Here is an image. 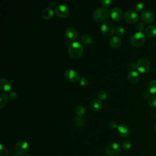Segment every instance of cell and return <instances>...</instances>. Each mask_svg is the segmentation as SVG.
I'll list each match as a JSON object with an SVG mask.
<instances>
[{"label": "cell", "instance_id": "6da1fadb", "mask_svg": "<svg viewBox=\"0 0 156 156\" xmlns=\"http://www.w3.org/2000/svg\"><path fill=\"white\" fill-rule=\"evenodd\" d=\"M68 51L71 58L74 59H79L82 55L83 52V46L79 42L73 41L69 44Z\"/></svg>", "mask_w": 156, "mask_h": 156}, {"label": "cell", "instance_id": "7a4b0ae2", "mask_svg": "<svg viewBox=\"0 0 156 156\" xmlns=\"http://www.w3.org/2000/svg\"><path fill=\"white\" fill-rule=\"evenodd\" d=\"M108 16L107 9L104 7H99L96 9L93 13V18L98 22H102L107 20Z\"/></svg>", "mask_w": 156, "mask_h": 156}, {"label": "cell", "instance_id": "3957f363", "mask_svg": "<svg viewBox=\"0 0 156 156\" xmlns=\"http://www.w3.org/2000/svg\"><path fill=\"white\" fill-rule=\"evenodd\" d=\"M145 39V35L142 32H137L131 37L130 43L133 46L139 47L144 44Z\"/></svg>", "mask_w": 156, "mask_h": 156}, {"label": "cell", "instance_id": "277c9868", "mask_svg": "<svg viewBox=\"0 0 156 156\" xmlns=\"http://www.w3.org/2000/svg\"><path fill=\"white\" fill-rule=\"evenodd\" d=\"M29 144L24 140H20L16 143L14 146V150L18 155H24L29 151Z\"/></svg>", "mask_w": 156, "mask_h": 156}, {"label": "cell", "instance_id": "5b68a950", "mask_svg": "<svg viewBox=\"0 0 156 156\" xmlns=\"http://www.w3.org/2000/svg\"><path fill=\"white\" fill-rule=\"evenodd\" d=\"M136 67L140 73H145L147 72L150 68V62L146 58H141L138 60Z\"/></svg>", "mask_w": 156, "mask_h": 156}, {"label": "cell", "instance_id": "8992f818", "mask_svg": "<svg viewBox=\"0 0 156 156\" xmlns=\"http://www.w3.org/2000/svg\"><path fill=\"white\" fill-rule=\"evenodd\" d=\"M124 19L129 24H135L138 21L139 16L136 12L129 10L124 13Z\"/></svg>", "mask_w": 156, "mask_h": 156}, {"label": "cell", "instance_id": "52a82bcc", "mask_svg": "<svg viewBox=\"0 0 156 156\" xmlns=\"http://www.w3.org/2000/svg\"><path fill=\"white\" fill-rule=\"evenodd\" d=\"M101 31L106 36H112L115 31V28L111 21H107L104 22L101 27Z\"/></svg>", "mask_w": 156, "mask_h": 156}, {"label": "cell", "instance_id": "ba28073f", "mask_svg": "<svg viewBox=\"0 0 156 156\" xmlns=\"http://www.w3.org/2000/svg\"><path fill=\"white\" fill-rule=\"evenodd\" d=\"M121 146L117 143H112L106 147V153L110 156H115L118 155L121 151Z\"/></svg>", "mask_w": 156, "mask_h": 156}, {"label": "cell", "instance_id": "9c48e42d", "mask_svg": "<svg viewBox=\"0 0 156 156\" xmlns=\"http://www.w3.org/2000/svg\"><path fill=\"white\" fill-rule=\"evenodd\" d=\"M65 77L68 81L72 83L77 82L80 79L78 73L71 69H68L66 70V71L65 72Z\"/></svg>", "mask_w": 156, "mask_h": 156}, {"label": "cell", "instance_id": "30bf717a", "mask_svg": "<svg viewBox=\"0 0 156 156\" xmlns=\"http://www.w3.org/2000/svg\"><path fill=\"white\" fill-rule=\"evenodd\" d=\"M110 17L115 21H120L124 18V13L119 7H113L110 11Z\"/></svg>", "mask_w": 156, "mask_h": 156}, {"label": "cell", "instance_id": "8fae6325", "mask_svg": "<svg viewBox=\"0 0 156 156\" xmlns=\"http://www.w3.org/2000/svg\"><path fill=\"white\" fill-rule=\"evenodd\" d=\"M55 13L60 18H66L69 15V9L65 5L60 4L55 7Z\"/></svg>", "mask_w": 156, "mask_h": 156}, {"label": "cell", "instance_id": "7c38bea8", "mask_svg": "<svg viewBox=\"0 0 156 156\" xmlns=\"http://www.w3.org/2000/svg\"><path fill=\"white\" fill-rule=\"evenodd\" d=\"M140 18L143 21L146 23H151L155 20L154 14L149 10H145L141 12Z\"/></svg>", "mask_w": 156, "mask_h": 156}, {"label": "cell", "instance_id": "4fadbf2b", "mask_svg": "<svg viewBox=\"0 0 156 156\" xmlns=\"http://www.w3.org/2000/svg\"><path fill=\"white\" fill-rule=\"evenodd\" d=\"M12 84L10 80L6 78H2L0 80V89L3 92H8L11 90Z\"/></svg>", "mask_w": 156, "mask_h": 156}, {"label": "cell", "instance_id": "5bb4252c", "mask_svg": "<svg viewBox=\"0 0 156 156\" xmlns=\"http://www.w3.org/2000/svg\"><path fill=\"white\" fill-rule=\"evenodd\" d=\"M65 34L66 38L70 40H74L78 37L77 31L72 27H67L65 30Z\"/></svg>", "mask_w": 156, "mask_h": 156}, {"label": "cell", "instance_id": "9a60e30c", "mask_svg": "<svg viewBox=\"0 0 156 156\" xmlns=\"http://www.w3.org/2000/svg\"><path fill=\"white\" fill-rule=\"evenodd\" d=\"M117 130L118 134L121 137H127L130 134V129L129 127L124 124H121L119 126H118Z\"/></svg>", "mask_w": 156, "mask_h": 156}, {"label": "cell", "instance_id": "2e32d148", "mask_svg": "<svg viewBox=\"0 0 156 156\" xmlns=\"http://www.w3.org/2000/svg\"><path fill=\"white\" fill-rule=\"evenodd\" d=\"M127 79L130 83L135 84L140 79V76L136 71H130L127 75Z\"/></svg>", "mask_w": 156, "mask_h": 156}, {"label": "cell", "instance_id": "e0dca14e", "mask_svg": "<svg viewBox=\"0 0 156 156\" xmlns=\"http://www.w3.org/2000/svg\"><path fill=\"white\" fill-rule=\"evenodd\" d=\"M54 15V10L51 7H46L41 12V16L44 20H49L52 18Z\"/></svg>", "mask_w": 156, "mask_h": 156}, {"label": "cell", "instance_id": "ac0fdd59", "mask_svg": "<svg viewBox=\"0 0 156 156\" xmlns=\"http://www.w3.org/2000/svg\"><path fill=\"white\" fill-rule=\"evenodd\" d=\"M102 107V104L99 99H94L90 103V108L93 112H99Z\"/></svg>", "mask_w": 156, "mask_h": 156}, {"label": "cell", "instance_id": "d6986e66", "mask_svg": "<svg viewBox=\"0 0 156 156\" xmlns=\"http://www.w3.org/2000/svg\"><path fill=\"white\" fill-rule=\"evenodd\" d=\"M121 43V40L118 36H113L110 39V45L113 49H118Z\"/></svg>", "mask_w": 156, "mask_h": 156}, {"label": "cell", "instance_id": "ffe728a7", "mask_svg": "<svg viewBox=\"0 0 156 156\" xmlns=\"http://www.w3.org/2000/svg\"><path fill=\"white\" fill-rule=\"evenodd\" d=\"M80 41L83 44L85 45H89L93 41V37L88 34H84L80 37Z\"/></svg>", "mask_w": 156, "mask_h": 156}, {"label": "cell", "instance_id": "44dd1931", "mask_svg": "<svg viewBox=\"0 0 156 156\" xmlns=\"http://www.w3.org/2000/svg\"><path fill=\"white\" fill-rule=\"evenodd\" d=\"M145 34L149 37H154L156 35V27L154 26H148L145 29Z\"/></svg>", "mask_w": 156, "mask_h": 156}, {"label": "cell", "instance_id": "7402d4cb", "mask_svg": "<svg viewBox=\"0 0 156 156\" xmlns=\"http://www.w3.org/2000/svg\"><path fill=\"white\" fill-rule=\"evenodd\" d=\"M148 92L151 94L156 93V80H151L147 85Z\"/></svg>", "mask_w": 156, "mask_h": 156}, {"label": "cell", "instance_id": "603a6c76", "mask_svg": "<svg viewBox=\"0 0 156 156\" xmlns=\"http://www.w3.org/2000/svg\"><path fill=\"white\" fill-rule=\"evenodd\" d=\"M8 99H9L8 95L3 93H0V108H2L7 104Z\"/></svg>", "mask_w": 156, "mask_h": 156}, {"label": "cell", "instance_id": "cb8c5ba5", "mask_svg": "<svg viewBox=\"0 0 156 156\" xmlns=\"http://www.w3.org/2000/svg\"><path fill=\"white\" fill-rule=\"evenodd\" d=\"M85 124V120L84 118L82 117L77 116L74 120V125L78 128L83 127Z\"/></svg>", "mask_w": 156, "mask_h": 156}, {"label": "cell", "instance_id": "d4e9b609", "mask_svg": "<svg viewBox=\"0 0 156 156\" xmlns=\"http://www.w3.org/2000/svg\"><path fill=\"white\" fill-rule=\"evenodd\" d=\"M147 104L151 107H156V96L154 95L150 96L147 99Z\"/></svg>", "mask_w": 156, "mask_h": 156}, {"label": "cell", "instance_id": "484cf974", "mask_svg": "<svg viewBox=\"0 0 156 156\" xmlns=\"http://www.w3.org/2000/svg\"><path fill=\"white\" fill-rule=\"evenodd\" d=\"M85 113V109L83 106L79 105L76 108V114L77 116L82 117Z\"/></svg>", "mask_w": 156, "mask_h": 156}, {"label": "cell", "instance_id": "4316f807", "mask_svg": "<svg viewBox=\"0 0 156 156\" xmlns=\"http://www.w3.org/2000/svg\"><path fill=\"white\" fill-rule=\"evenodd\" d=\"M144 4L141 2H137L135 5V9L137 12H143L144 9Z\"/></svg>", "mask_w": 156, "mask_h": 156}, {"label": "cell", "instance_id": "83f0119b", "mask_svg": "<svg viewBox=\"0 0 156 156\" xmlns=\"http://www.w3.org/2000/svg\"><path fill=\"white\" fill-rule=\"evenodd\" d=\"M98 98L99 100H105L107 98V93L104 90H101L98 93Z\"/></svg>", "mask_w": 156, "mask_h": 156}, {"label": "cell", "instance_id": "f1b7e54d", "mask_svg": "<svg viewBox=\"0 0 156 156\" xmlns=\"http://www.w3.org/2000/svg\"><path fill=\"white\" fill-rule=\"evenodd\" d=\"M125 32V30L124 28L122 26H118L115 28V33L118 35V36H121Z\"/></svg>", "mask_w": 156, "mask_h": 156}, {"label": "cell", "instance_id": "f546056e", "mask_svg": "<svg viewBox=\"0 0 156 156\" xmlns=\"http://www.w3.org/2000/svg\"><path fill=\"white\" fill-rule=\"evenodd\" d=\"M132 146V143L129 140H124L122 143V147L125 150L130 149Z\"/></svg>", "mask_w": 156, "mask_h": 156}, {"label": "cell", "instance_id": "4dcf8cb0", "mask_svg": "<svg viewBox=\"0 0 156 156\" xmlns=\"http://www.w3.org/2000/svg\"><path fill=\"white\" fill-rule=\"evenodd\" d=\"M0 150H1V154H0L1 156H9V152L7 149L2 144H1Z\"/></svg>", "mask_w": 156, "mask_h": 156}, {"label": "cell", "instance_id": "1f68e13d", "mask_svg": "<svg viewBox=\"0 0 156 156\" xmlns=\"http://www.w3.org/2000/svg\"><path fill=\"white\" fill-rule=\"evenodd\" d=\"M144 27H145V26H144V23H143L141 22L138 23L136 26V29L138 30V32H142V31L144 29Z\"/></svg>", "mask_w": 156, "mask_h": 156}, {"label": "cell", "instance_id": "d6a6232c", "mask_svg": "<svg viewBox=\"0 0 156 156\" xmlns=\"http://www.w3.org/2000/svg\"><path fill=\"white\" fill-rule=\"evenodd\" d=\"M79 81L80 85H82V86L86 85L88 83V82L87 78L85 77H82L80 78V79H79Z\"/></svg>", "mask_w": 156, "mask_h": 156}, {"label": "cell", "instance_id": "836d02e7", "mask_svg": "<svg viewBox=\"0 0 156 156\" xmlns=\"http://www.w3.org/2000/svg\"><path fill=\"white\" fill-rule=\"evenodd\" d=\"M101 3L103 6L107 7L110 6V5L112 3V1L110 0H101Z\"/></svg>", "mask_w": 156, "mask_h": 156}, {"label": "cell", "instance_id": "e575fe53", "mask_svg": "<svg viewBox=\"0 0 156 156\" xmlns=\"http://www.w3.org/2000/svg\"><path fill=\"white\" fill-rule=\"evenodd\" d=\"M8 96L11 100H14L17 98V93L15 91H11L9 93Z\"/></svg>", "mask_w": 156, "mask_h": 156}, {"label": "cell", "instance_id": "d590c367", "mask_svg": "<svg viewBox=\"0 0 156 156\" xmlns=\"http://www.w3.org/2000/svg\"><path fill=\"white\" fill-rule=\"evenodd\" d=\"M108 126L109 128H110L111 129H115V128L118 127V126H117L116 123L114 121H109L108 123Z\"/></svg>", "mask_w": 156, "mask_h": 156}, {"label": "cell", "instance_id": "8d00e7d4", "mask_svg": "<svg viewBox=\"0 0 156 156\" xmlns=\"http://www.w3.org/2000/svg\"><path fill=\"white\" fill-rule=\"evenodd\" d=\"M142 96L144 98H147V99L150 96L149 94V92H147V91H143Z\"/></svg>", "mask_w": 156, "mask_h": 156}, {"label": "cell", "instance_id": "74e56055", "mask_svg": "<svg viewBox=\"0 0 156 156\" xmlns=\"http://www.w3.org/2000/svg\"><path fill=\"white\" fill-rule=\"evenodd\" d=\"M154 129H155V131H156V124H155V126H154Z\"/></svg>", "mask_w": 156, "mask_h": 156}, {"label": "cell", "instance_id": "f35d334b", "mask_svg": "<svg viewBox=\"0 0 156 156\" xmlns=\"http://www.w3.org/2000/svg\"><path fill=\"white\" fill-rule=\"evenodd\" d=\"M12 156H18V155H16V154H14V155H13Z\"/></svg>", "mask_w": 156, "mask_h": 156}, {"label": "cell", "instance_id": "ab89813d", "mask_svg": "<svg viewBox=\"0 0 156 156\" xmlns=\"http://www.w3.org/2000/svg\"><path fill=\"white\" fill-rule=\"evenodd\" d=\"M25 156H30V155H25Z\"/></svg>", "mask_w": 156, "mask_h": 156}]
</instances>
